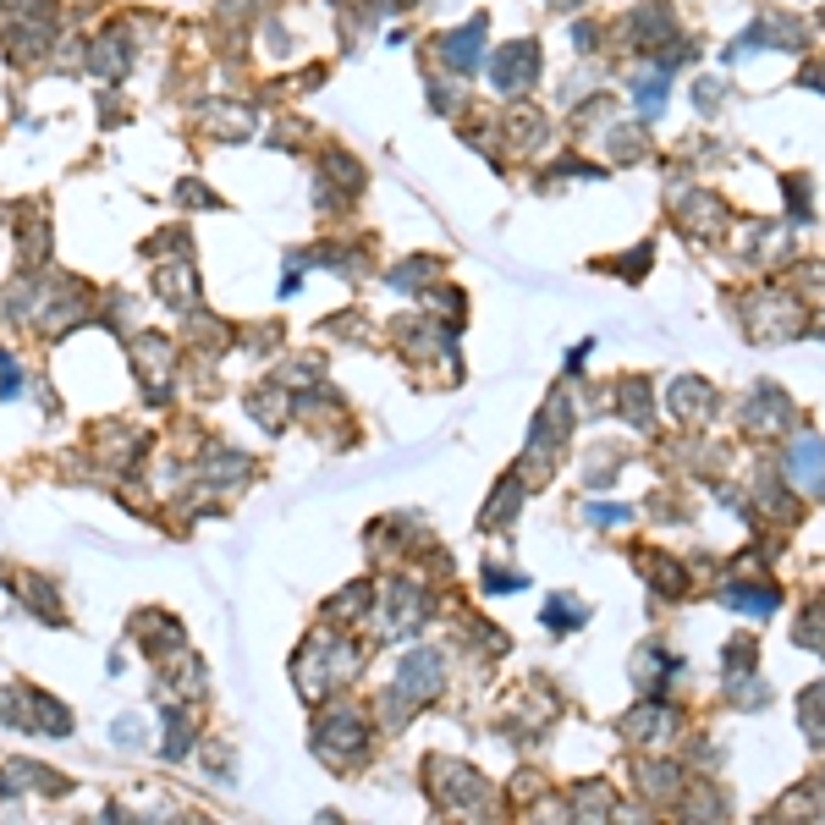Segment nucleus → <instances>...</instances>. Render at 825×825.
<instances>
[{"instance_id":"6e6552de","label":"nucleus","mask_w":825,"mask_h":825,"mask_svg":"<svg viewBox=\"0 0 825 825\" xmlns=\"http://www.w3.org/2000/svg\"><path fill=\"white\" fill-rule=\"evenodd\" d=\"M804 726H809V738H815V743H825V688H821V682L804 693Z\"/></svg>"},{"instance_id":"0eeeda50","label":"nucleus","mask_w":825,"mask_h":825,"mask_svg":"<svg viewBox=\"0 0 825 825\" xmlns=\"http://www.w3.org/2000/svg\"><path fill=\"white\" fill-rule=\"evenodd\" d=\"M671 726H677V721H671V715H666V710H639V715H628V732H633V738H666V732H671Z\"/></svg>"},{"instance_id":"f03ea898","label":"nucleus","mask_w":825,"mask_h":825,"mask_svg":"<svg viewBox=\"0 0 825 825\" xmlns=\"http://www.w3.org/2000/svg\"><path fill=\"white\" fill-rule=\"evenodd\" d=\"M485 39H491V22L485 17H474V22H463V28H452V33H441V61L452 66V78H474L479 66H485Z\"/></svg>"},{"instance_id":"1a4fd4ad","label":"nucleus","mask_w":825,"mask_h":825,"mask_svg":"<svg viewBox=\"0 0 825 825\" xmlns=\"http://www.w3.org/2000/svg\"><path fill=\"white\" fill-rule=\"evenodd\" d=\"M176 198H182L187 209H220V198H215L204 182H176Z\"/></svg>"},{"instance_id":"7ed1b4c3","label":"nucleus","mask_w":825,"mask_h":825,"mask_svg":"<svg viewBox=\"0 0 825 825\" xmlns=\"http://www.w3.org/2000/svg\"><path fill=\"white\" fill-rule=\"evenodd\" d=\"M133 55H138V50H133V33H116V28H111V33L89 39V50H83V72H94V78H111V83H116V78H127V72H133Z\"/></svg>"},{"instance_id":"f257e3e1","label":"nucleus","mask_w":825,"mask_h":825,"mask_svg":"<svg viewBox=\"0 0 825 825\" xmlns=\"http://www.w3.org/2000/svg\"><path fill=\"white\" fill-rule=\"evenodd\" d=\"M534 78H539V44L534 39H512L495 50L491 83L501 94H523V89H534Z\"/></svg>"},{"instance_id":"20e7f679","label":"nucleus","mask_w":825,"mask_h":825,"mask_svg":"<svg viewBox=\"0 0 825 825\" xmlns=\"http://www.w3.org/2000/svg\"><path fill=\"white\" fill-rule=\"evenodd\" d=\"M441 677H446V666H441V656L435 650H413V656L396 660V693L402 699H430L435 688H441Z\"/></svg>"},{"instance_id":"423d86ee","label":"nucleus","mask_w":825,"mask_h":825,"mask_svg":"<svg viewBox=\"0 0 825 825\" xmlns=\"http://www.w3.org/2000/svg\"><path fill=\"white\" fill-rule=\"evenodd\" d=\"M793 474H798L804 485H821V474H825V446L821 441H798V452H793Z\"/></svg>"},{"instance_id":"39448f33","label":"nucleus","mask_w":825,"mask_h":825,"mask_svg":"<svg viewBox=\"0 0 825 825\" xmlns=\"http://www.w3.org/2000/svg\"><path fill=\"white\" fill-rule=\"evenodd\" d=\"M254 127H259V116L248 111V105H209V133L220 138V144H243V138H254Z\"/></svg>"},{"instance_id":"9d476101","label":"nucleus","mask_w":825,"mask_h":825,"mask_svg":"<svg viewBox=\"0 0 825 825\" xmlns=\"http://www.w3.org/2000/svg\"><path fill=\"white\" fill-rule=\"evenodd\" d=\"M0 396H17V363H11V352H0Z\"/></svg>"}]
</instances>
